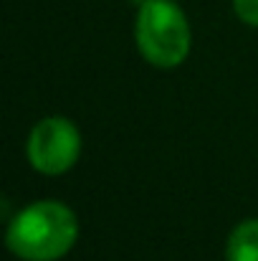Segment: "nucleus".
I'll list each match as a JSON object with an SVG mask.
<instances>
[{
  "label": "nucleus",
  "mask_w": 258,
  "mask_h": 261,
  "mask_svg": "<svg viewBox=\"0 0 258 261\" xmlns=\"http://www.w3.org/2000/svg\"><path fill=\"white\" fill-rule=\"evenodd\" d=\"M79 239V218L61 200H36L20 208L5 231V246L20 261H59Z\"/></svg>",
  "instance_id": "obj_1"
},
{
  "label": "nucleus",
  "mask_w": 258,
  "mask_h": 261,
  "mask_svg": "<svg viewBox=\"0 0 258 261\" xmlns=\"http://www.w3.org/2000/svg\"><path fill=\"white\" fill-rule=\"evenodd\" d=\"M134 43L145 61L157 69L180 66L192 43L190 23L182 8L172 0H147L137 8Z\"/></svg>",
  "instance_id": "obj_2"
},
{
  "label": "nucleus",
  "mask_w": 258,
  "mask_h": 261,
  "mask_svg": "<svg viewBox=\"0 0 258 261\" xmlns=\"http://www.w3.org/2000/svg\"><path fill=\"white\" fill-rule=\"evenodd\" d=\"M25 155L36 173L48 177L69 173L81 155V132L66 117H43L28 135Z\"/></svg>",
  "instance_id": "obj_3"
},
{
  "label": "nucleus",
  "mask_w": 258,
  "mask_h": 261,
  "mask_svg": "<svg viewBox=\"0 0 258 261\" xmlns=\"http://www.w3.org/2000/svg\"><path fill=\"white\" fill-rule=\"evenodd\" d=\"M225 261H258V218H248L231 231Z\"/></svg>",
  "instance_id": "obj_4"
},
{
  "label": "nucleus",
  "mask_w": 258,
  "mask_h": 261,
  "mask_svg": "<svg viewBox=\"0 0 258 261\" xmlns=\"http://www.w3.org/2000/svg\"><path fill=\"white\" fill-rule=\"evenodd\" d=\"M233 10H236L238 20L258 28V0H233Z\"/></svg>",
  "instance_id": "obj_5"
},
{
  "label": "nucleus",
  "mask_w": 258,
  "mask_h": 261,
  "mask_svg": "<svg viewBox=\"0 0 258 261\" xmlns=\"http://www.w3.org/2000/svg\"><path fill=\"white\" fill-rule=\"evenodd\" d=\"M132 3H137V8H139V5H142V3H147V0H132Z\"/></svg>",
  "instance_id": "obj_6"
}]
</instances>
